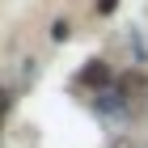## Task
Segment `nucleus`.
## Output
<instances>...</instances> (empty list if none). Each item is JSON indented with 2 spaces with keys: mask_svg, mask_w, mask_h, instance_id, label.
<instances>
[{
  "mask_svg": "<svg viewBox=\"0 0 148 148\" xmlns=\"http://www.w3.org/2000/svg\"><path fill=\"white\" fill-rule=\"evenodd\" d=\"M119 97H123V102H140V97H148V76H144L140 68L123 72V76H119Z\"/></svg>",
  "mask_w": 148,
  "mask_h": 148,
  "instance_id": "f257e3e1",
  "label": "nucleus"
},
{
  "mask_svg": "<svg viewBox=\"0 0 148 148\" xmlns=\"http://www.w3.org/2000/svg\"><path fill=\"white\" fill-rule=\"evenodd\" d=\"M80 85H85V89H106V85H114V72H110V64L93 59L89 68L80 72Z\"/></svg>",
  "mask_w": 148,
  "mask_h": 148,
  "instance_id": "f03ea898",
  "label": "nucleus"
},
{
  "mask_svg": "<svg viewBox=\"0 0 148 148\" xmlns=\"http://www.w3.org/2000/svg\"><path fill=\"white\" fill-rule=\"evenodd\" d=\"M9 106H13V93H9V89H0V123H4V114H9Z\"/></svg>",
  "mask_w": 148,
  "mask_h": 148,
  "instance_id": "7ed1b4c3",
  "label": "nucleus"
},
{
  "mask_svg": "<svg viewBox=\"0 0 148 148\" xmlns=\"http://www.w3.org/2000/svg\"><path fill=\"white\" fill-rule=\"evenodd\" d=\"M114 4H119V0H97V9H102V13H110Z\"/></svg>",
  "mask_w": 148,
  "mask_h": 148,
  "instance_id": "20e7f679",
  "label": "nucleus"
},
{
  "mask_svg": "<svg viewBox=\"0 0 148 148\" xmlns=\"http://www.w3.org/2000/svg\"><path fill=\"white\" fill-rule=\"evenodd\" d=\"M114 148H136V144H131V140H114Z\"/></svg>",
  "mask_w": 148,
  "mask_h": 148,
  "instance_id": "39448f33",
  "label": "nucleus"
}]
</instances>
